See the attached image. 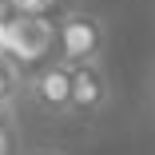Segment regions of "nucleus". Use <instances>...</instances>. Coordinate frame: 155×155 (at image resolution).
<instances>
[{"mask_svg": "<svg viewBox=\"0 0 155 155\" xmlns=\"http://www.w3.org/2000/svg\"><path fill=\"white\" fill-rule=\"evenodd\" d=\"M104 48H107V24L100 12L87 8H68L56 20V60L64 68H87V64H104Z\"/></svg>", "mask_w": 155, "mask_h": 155, "instance_id": "obj_1", "label": "nucleus"}, {"mask_svg": "<svg viewBox=\"0 0 155 155\" xmlns=\"http://www.w3.org/2000/svg\"><path fill=\"white\" fill-rule=\"evenodd\" d=\"M4 48H8V60L28 72V68H44L52 64V52H56V20L48 16H20L12 12V20L4 24Z\"/></svg>", "mask_w": 155, "mask_h": 155, "instance_id": "obj_2", "label": "nucleus"}, {"mask_svg": "<svg viewBox=\"0 0 155 155\" xmlns=\"http://www.w3.org/2000/svg\"><path fill=\"white\" fill-rule=\"evenodd\" d=\"M24 100L32 107H40L44 115H52V119H72V68H64L60 60L36 68L28 76Z\"/></svg>", "mask_w": 155, "mask_h": 155, "instance_id": "obj_3", "label": "nucleus"}, {"mask_svg": "<svg viewBox=\"0 0 155 155\" xmlns=\"http://www.w3.org/2000/svg\"><path fill=\"white\" fill-rule=\"evenodd\" d=\"M111 104V80L104 64L72 68V119H96Z\"/></svg>", "mask_w": 155, "mask_h": 155, "instance_id": "obj_4", "label": "nucleus"}, {"mask_svg": "<svg viewBox=\"0 0 155 155\" xmlns=\"http://www.w3.org/2000/svg\"><path fill=\"white\" fill-rule=\"evenodd\" d=\"M24 91H28V72L16 64V60H0V107H12L24 100Z\"/></svg>", "mask_w": 155, "mask_h": 155, "instance_id": "obj_5", "label": "nucleus"}, {"mask_svg": "<svg viewBox=\"0 0 155 155\" xmlns=\"http://www.w3.org/2000/svg\"><path fill=\"white\" fill-rule=\"evenodd\" d=\"M52 4H56V0H16L12 8L20 16H44V8H52Z\"/></svg>", "mask_w": 155, "mask_h": 155, "instance_id": "obj_6", "label": "nucleus"}, {"mask_svg": "<svg viewBox=\"0 0 155 155\" xmlns=\"http://www.w3.org/2000/svg\"><path fill=\"white\" fill-rule=\"evenodd\" d=\"M24 155H68V151H60V147H32V151H24Z\"/></svg>", "mask_w": 155, "mask_h": 155, "instance_id": "obj_7", "label": "nucleus"}, {"mask_svg": "<svg viewBox=\"0 0 155 155\" xmlns=\"http://www.w3.org/2000/svg\"><path fill=\"white\" fill-rule=\"evenodd\" d=\"M12 115H16L12 107H0V127H12Z\"/></svg>", "mask_w": 155, "mask_h": 155, "instance_id": "obj_8", "label": "nucleus"}, {"mask_svg": "<svg viewBox=\"0 0 155 155\" xmlns=\"http://www.w3.org/2000/svg\"><path fill=\"white\" fill-rule=\"evenodd\" d=\"M4 24H8V20H0V60L8 56V48H4Z\"/></svg>", "mask_w": 155, "mask_h": 155, "instance_id": "obj_9", "label": "nucleus"}]
</instances>
